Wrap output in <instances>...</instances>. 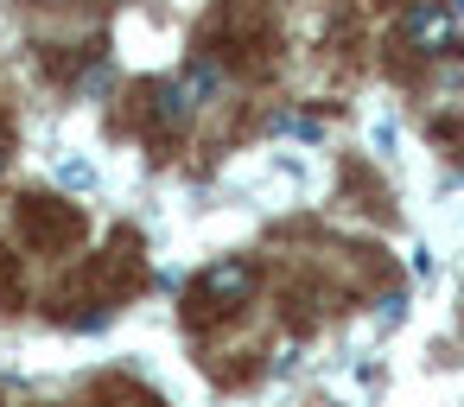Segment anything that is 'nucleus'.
<instances>
[{
    "label": "nucleus",
    "instance_id": "423d86ee",
    "mask_svg": "<svg viewBox=\"0 0 464 407\" xmlns=\"http://www.w3.org/2000/svg\"><path fill=\"white\" fill-rule=\"evenodd\" d=\"M0 305H20V261L0 248Z\"/></svg>",
    "mask_w": 464,
    "mask_h": 407
},
{
    "label": "nucleus",
    "instance_id": "20e7f679",
    "mask_svg": "<svg viewBox=\"0 0 464 407\" xmlns=\"http://www.w3.org/2000/svg\"><path fill=\"white\" fill-rule=\"evenodd\" d=\"M191 121V83H160L147 90V141L153 147H172Z\"/></svg>",
    "mask_w": 464,
    "mask_h": 407
},
{
    "label": "nucleus",
    "instance_id": "6e6552de",
    "mask_svg": "<svg viewBox=\"0 0 464 407\" xmlns=\"http://www.w3.org/2000/svg\"><path fill=\"white\" fill-rule=\"evenodd\" d=\"M7 160H14V147H7V134H0V172H7Z\"/></svg>",
    "mask_w": 464,
    "mask_h": 407
},
{
    "label": "nucleus",
    "instance_id": "39448f33",
    "mask_svg": "<svg viewBox=\"0 0 464 407\" xmlns=\"http://www.w3.org/2000/svg\"><path fill=\"white\" fill-rule=\"evenodd\" d=\"M96 407H160V394H147L134 382H109V388H96Z\"/></svg>",
    "mask_w": 464,
    "mask_h": 407
},
{
    "label": "nucleus",
    "instance_id": "f03ea898",
    "mask_svg": "<svg viewBox=\"0 0 464 407\" xmlns=\"http://www.w3.org/2000/svg\"><path fill=\"white\" fill-rule=\"evenodd\" d=\"M20 236L45 255H64L90 236V223H83V210H71L58 198H20Z\"/></svg>",
    "mask_w": 464,
    "mask_h": 407
},
{
    "label": "nucleus",
    "instance_id": "f257e3e1",
    "mask_svg": "<svg viewBox=\"0 0 464 407\" xmlns=\"http://www.w3.org/2000/svg\"><path fill=\"white\" fill-rule=\"evenodd\" d=\"M255 261H242V255H223V261H210L198 280H191V325H223V318H236L248 299H255Z\"/></svg>",
    "mask_w": 464,
    "mask_h": 407
},
{
    "label": "nucleus",
    "instance_id": "7ed1b4c3",
    "mask_svg": "<svg viewBox=\"0 0 464 407\" xmlns=\"http://www.w3.org/2000/svg\"><path fill=\"white\" fill-rule=\"evenodd\" d=\"M401 45H413V52H426V58L451 52V45H458V14L445 7V0H413L407 20H401Z\"/></svg>",
    "mask_w": 464,
    "mask_h": 407
},
{
    "label": "nucleus",
    "instance_id": "0eeeda50",
    "mask_svg": "<svg viewBox=\"0 0 464 407\" xmlns=\"http://www.w3.org/2000/svg\"><path fill=\"white\" fill-rule=\"evenodd\" d=\"M96 172H90V160H64V185H90Z\"/></svg>",
    "mask_w": 464,
    "mask_h": 407
}]
</instances>
